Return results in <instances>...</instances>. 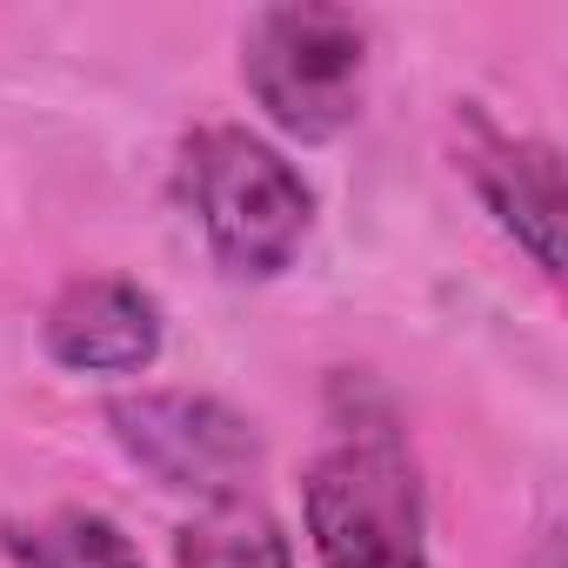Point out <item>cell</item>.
<instances>
[{"label":"cell","instance_id":"6","mask_svg":"<svg viewBox=\"0 0 568 568\" xmlns=\"http://www.w3.org/2000/svg\"><path fill=\"white\" fill-rule=\"evenodd\" d=\"M161 302L141 281L121 274H88L68 281L41 322V348L68 375H141L161 355Z\"/></svg>","mask_w":568,"mask_h":568},{"label":"cell","instance_id":"8","mask_svg":"<svg viewBox=\"0 0 568 568\" xmlns=\"http://www.w3.org/2000/svg\"><path fill=\"white\" fill-rule=\"evenodd\" d=\"M174 568H295V548L261 501H221L174 535Z\"/></svg>","mask_w":568,"mask_h":568},{"label":"cell","instance_id":"5","mask_svg":"<svg viewBox=\"0 0 568 568\" xmlns=\"http://www.w3.org/2000/svg\"><path fill=\"white\" fill-rule=\"evenodd\" d=\"M462 168L495 214V227L555 281L561 274V161L548 141L495 128L481 108H462Z\"/></svg>","mask_w":568,"mask_h":568},{"label":"cell","instance_id":"7","mask_svg":"<svg viewBox=\"0 0 568 568\" xmlns=\"http://www.w3.org/2000/svg\"><path fill=\"white\" fill-rule=\"evenodd\" d=\"M0 548H8L14 568H148L141 548L121 535V521L101 508H48L28 521H8Z\"/></svg>","mask_w":568,"mask_h":568},{"label":"cell","instance_id":"4","mask_svg":"<svg viewBox=\"0 0 568 568\" xmlns=\"http://www.w3.org/2000/svg\"><path fill=\"white\" fill-rule=\"evenodd\" d=\"M108 435L134 468H148L174 495H201L207 508L247 501V481L261 468V435L241 408L187 388H141L108 402Z\"/></svg>","mask_w":568,"mask_h":568},{"label":"cell","instance_id":"3","mask_svg":"<svg viewBox=\"0 0 568 568\" xmlns=\"http://www.w3.org/2000/svg\"><path fill=\"white\" fill-rule=\"evenodd\" d=\"M241 81L295 141H335L368 101V28L348 8L288 0L241 28Z\"/></svg>","mask_w":568,"mask_h":568},{"label":"cell","instance_id":"1","mask_svg":"<svg viewBox=\"0 0 568 568\" xmlns=\"http://www.w3.org/2000/svg\"><path fill=\"white\" fill-rule=\"evenodd\" d=\"M302 515L322 568H435L422 468L388 408L355 402L302 475Z\"/></svg>","mask_w":568,"mask_h":568},{"label":"cell","instance_id":"2","mask_svg":"<svg viewBox=\"0 0 568 568\" xmlns=\"http://www.w3.org/2000/svg\"><path fill=\"white\" fill-rule=\"evenodd\" d=\"M181 194L201 221L207 254L234 281L288 274L315 221V194L295 161L247 128H201L181 148Z\"/></svg>","mask_w":568,"mask_h":568}]
</instances>
